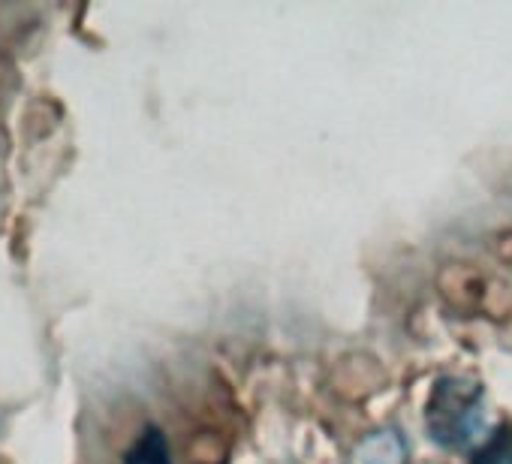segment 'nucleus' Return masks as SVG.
Returning a JSON list of instances; mask_svg holds the SVG:
<instances>
[{"mask_svg":"<svg viewBox=\"0 0 512 464\" xmlns=\"http://www.w3.org/2000/svg\"><path fill=\"white\" fill-rule=\"evenodd\" d=\"M482 422V386L467 377H443L428 401V431L443 446H464Z\"/></svg>","mask_w":512,"mask_h":464,"instance_id":"1","label":"nucleus"},{"mask_svg":"<svg viewBox=\"0 0 512 464\" xmlns=\"http://www.w3.org/2000/svg\"><path fill=\"white\" fill-rule=\"evenodd\" d=\"M124 464H172L166 434H163L160 428H154V425L145 428V431L139 434V440L127 449Z\"/></svg>","mask_w":512,"mask_h":464,"instance_id":"2","label":"nucleus"},{"mask_svg":"<svg viewBox=\"0 0 512 464\" xmlns=\"http://www.w3.org/2000/svg\"><path fill=\"white\" fill-rule=\"evenodd\" d=\"M359 464H404V443L395 431H380L359 446Z\"/></svg>","mask_w":512,"mask_h":464,"instance_id":"3","label":"nucleus"},{"mask_svg":"<svg viewBox=\"0 0 512 464\" xmlns=\"http://www.w3.org/2000/svg\"><path fill=\"white\" fill-rule=\"evenodd\" d=\"M512 458V428L503 425L491 434V440L476 452L473 464H509Z\"/></svg>","mask_w":512,"mask_h":464,"instance_id":"4","label":"nucleus"}]
</instances>
